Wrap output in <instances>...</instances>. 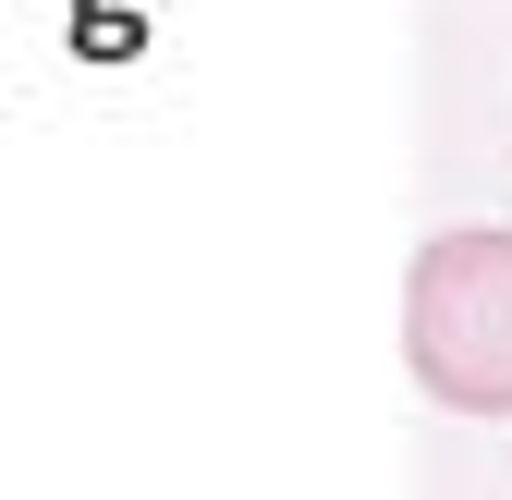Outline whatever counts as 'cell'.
Wrapping results in <instances>:
<instances>
[{
	"label": "cell",
	"mask_w": 512,
	"mask_h": 500,
	"mask_svg": "<svg viewBox=\"0 0 512 500\" xmlns=\"http://www.w3.org/2000/svg\"><path fill=\"white\" fill-rule=\"evenodd\" d=\"M403 366L452 415H512V232H427L415 244Z\"/></svg>",
	"instance_id": "6da1fadb"
}]
</instances>
